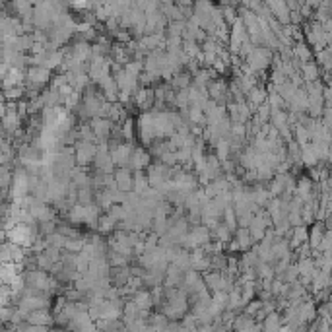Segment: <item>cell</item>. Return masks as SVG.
<instances>
[{
	"mask_svg": "<svg viewBox=\"0 0 332 332\" xmlns=\"http://www.w3.org/2000/svg\"><path fill=\"white\" fill-rule=\"evenodd\" d=\"M301 72H303V80L305 82H317L319 80V62H303L301 66Z\"/></svg>",
	"mask_w": 332,
	"mask_h": 332,
	"instance_id": "277c9868",
	"label": "cell"
},
{
	"mask_svg": "<svg viewBox=\"0 0 332 332\" xmlns=\"http://www.w3.org/2000/svg\"><path fill=\"white\" fill-rule=\"evenodd\" d=\"M134 303H136V307H138V309L146 311V309L152 305V295H150V293H146V291H136Z\"/></svg>",
	"mask_w": 332,
	"mask_h": 332,
	"instance_id": "52a82bcc",
	"label": "cell"
},
{
	"mask_svg": "<svg viewBox=\"0 0 332 332\" xmlns=\"http://www.w3.org/2000/svg\"><path fill=\"white\" fill-rule=\"evenodd\" d=\"M293 51H295V58H299V60H301V64H303V62H307V60H311V51H309V49H307V47H305V45H295V49H293Z\"/></svg>",
	"mask_w": 332,
	"mask_h": 332,
	"instance_id": "9c48e42d",
	"label": "cell"
},
{
	"mask_svg": "<svg viewBox=\"0 0 332 332\" xmlns=\"http://www.w3.org/2000/svg\"><path fill=\"white\" fill-rule=\"evenodd\" d=\"M266 321H264V329L266 331H270V329H280V321H278V315H268V317H264Z\"/></svg>",
	"mask_w": 332,
	"mask_h": 332,
	"instance_id": "30bf717a",
	"label": "cell"
},
{
	"mask_svg": "<svg viewBox=\"0 0 332 332\" xmlns=\"http://www.w3.org/2000/svg\"><path fill=\"white\" fill-rule=\"evenodd\" d=\"M148 164H150V154H146L144 150H132L126 166H128V169L142 171V169L148 166Z\"/></svg>",
	"mask_w": 332,
	"mask_h": 332,
	"instance_id": "3957f363",
	"label": "cell"
},
{
	"mask_svg": "<svg viewBox=\"0 0 332 332\" xmlns=\"http://www.w3.org/2000/svg\"><path fill=\"white\" fill-rule=\"evenodd\" d=\"M136 103L140 109H148L156 103V95H154V90H140L136 94Z\"/></svg>",
	"mask_w": 332,
	"mask_h": 332,
	"instance_id": "5b68a950",
	"label": "cell"
},
{
	"mask_svg": "<svg viewBox=\"0 0 332 332\" xmlns=\"http://www.w3.org/2000/svg\"><path fill=\"white\" fill-rule=\"evenodd\" d=\"M95 152H97V148H95L92 142L84 140V142H80V144L76 146V162H78L80 166H88L90 162H94Z\"/></svg>",
	"mask_w": 332,
	"mask_h": 332,
	"instance_id": "6da1fadb",
	"label": "cell"
},
{
	"mask_svg": "<svg viewBox=\"0 0 332 332\" xmlns=\"http://www.w3.org/2000/svg\"><path fill=\"white\" fill-rule=\"evenodd\" d=\"M189 84H190V76H189V74H175V78H173V88L185 90V88H189Z\"/></svg>",
	"mask_w": 332,
	"mask_h": 332,
	"instance_id": "ba28073f",
	"label": "cell"
},
{
	"mask_svg": "<svg viewBox=\"0 0 332 332\" xmlns=\"http://www.w3.org/2000/svg\"><path fill=\"white\" fill-rule=\"evenodd\" d=\"M49 76H51V72H49V68H45V66H35V68H31L29 70V74H27V78L33 82V84H45L47 80H49Z\"/></svg>",
	"mask_w": 332,
	"mask_h": 332,
	"instance_id": "8992f818",
	"label": "cell"
},
{
	"mask_svg": "<svg viewBox=\"0 0 332 332\" xmlns=\"http://www.w3.org/2000/svg\"><path fill=\"white\" fill-rule=\"evenodd\" d=\"M113 179H115V187L119 190H124V192L132 190V177H130V169L126 166H122L119 171H115Z\"/></svg>",
	"mask_w": 332,
	"mask_h": 332,
	"instance_id": "7a4b0ae2",
	"label": "cell"
}]
</instances>
